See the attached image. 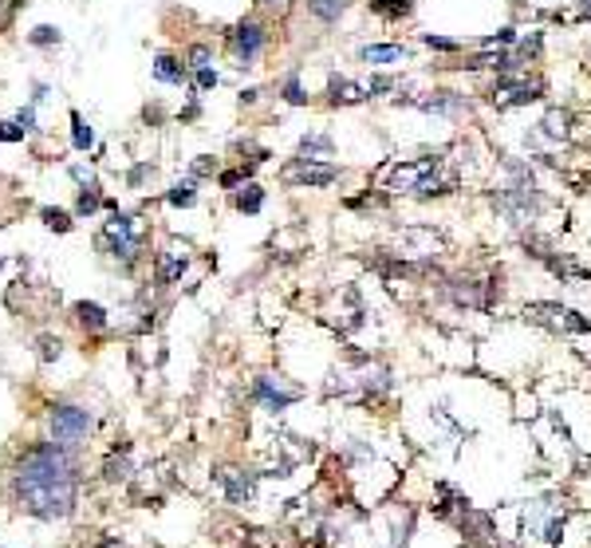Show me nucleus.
Returning <instances> with one entry per match:
<instances>
[{
  "label": "nucleus",
  "mask_w": 591,
  "mask_h": 548,
  "mask_svg": "<svg viewBox=\"0 0 591 548\" xmlns=\"http://www.w3.org/2000/svg\"><path fill=\"white\" fill-rule=\"evenodd\" d=\"M91 430V414L83 406H52V438L55 446H75Z\"/></svg>",
  "instance_id": "10"
},
{
  "label": "nucleus",
  "mask_w": 591,
  "mask_h": 548,
  "mask_svg": "<svg viewBox=\"0 0 591 548\" xmlns=\"http://www.w3.org/2000/svg\"><path fill=\"white\" fill-rule=\"evenodd\" d=\"M457 178L445 174V154H422V158H406L395 162L387 174V190L406 194V197H442L454 194Z\"/></svg>",
  "instance_id": "3"
},
{
  "label": "nucleus",
  "mask_w": 591,
  "mask_h": 548,
  "mask_svg": "<svg viewBox=\"0 0 591 548\" xmlns=\"http://www.w3.org/2000/svg\"><path fill=\"white\" fill-rule=\"evenodd\" d=\"M422 44L434 52H462L465 44L462 40H450V36H434V32H422Z\"/></svg>",
  "instance_id": "31"
},
{
  "label": "nucleus",
  "mask_w": 591,
  "mask_h": 548,
  "mask_svg": "<svg viewBox=\"0 0 591 548\" xmlns=\"http://www.w3.org/2000/svg\"><path fill=\"white\" fill-rule=\"evenodd\" d=\"M363 87H367V95L375 99V95H387V91H398V79H395V75H383V71H375V75H370V79L363 83Z\"/></svg>",
  "instance_id": "29"
},
{
  "label": "nucleus",
  "mask_w": 591,
  "mask_h": 548,
  "mask_svg": "<svg viewBox=\"0 0 591 548\" xmlns=\"http://www.w3.org/2000/svg\"><path fill=\"white\" fill-rule=\"evenodd\" d=\"M213 170H217V162H213L209 154H202V158L194 162V174H189V178H205V174H213Z\"/></svg>",
  "instance_id": "38"
},
{
  "label": "nucleus",
  "mask_w": 591,
  "mask_h": 548,
  "mask_svg": "<svg viewBox=\"0 0 591 548\" xmlns=\"http://www.w3.org/2000/svg\"><path fill=\"white\" fill-rule=\"evenodd\" d=\"M16 501L40 521H60L75 505V461L63 446H36L16 469Z\"/></svg>",
  "instance_id": "1"
},
{
  "label": "nucleus",
  "mask_w": 591,
  "mask_h": 548,
  "mask_svg": "<svg viewBox=\"0 0 591 548\" xmlns=\"http://www.w3.org/2000/svg\"><path fill=\"white\" fill-rule=\"evenodd\" d=\"M182 272H186V257H178V253H166V257L158 261V285H174Z\"/></svg>",
  "instance_id": "24"
},
{
  "label": "nucleus",
  "mask_w": 591,
  "mask_h": 548,
  "mask_svg": "<svg viewBox=\"0 0 591 548\" xmlns=\"http://www.w3.org/2000/svg\"><path fill=\"white\" fill-rule=\"evenodd\" d=\"M253 399L264 406V411L280 414L288 411V406H296L304 399V386H288L284 379H272V375H261V379L253 383Z\"/></svg>",
  "instance_id": "12"
},
{
  "label": "nucleus",
  "mask_w": 591,
  "mask_h": 548,
  "mask_svg": "<svg viewBox=\"0 0 591 548\" xmlns=\"http://www.w3.org/2000/svg\"><path fill=\"white\" fill-rule=\"evenodd\" d=\"M264 44H269V32H264V24H256V21H241L233 28V60H237V68H253L256 60H261V52H264Z\"/></svg>",
  "instance_id": "11"
},
{
  "label": "nucleus",
  "mask_w": 591,
  "mask_h": 548,
  "mask_svg": "<svg viewBox=\"0 0 591 548\" xmlns=\"http://www.w3.org/2000/svg\"><path fill=\"white\" fill-rule=\"evenodd\" d=\"M233 205H237L241 213H249V217H253V213H261V210H264V190H261L256 182H245L241 190L233 194Z\"/></svg>",
  "instance_id": "20"
},
{
  "label": "nucleus",
  "mask_w": 591,
  "mask_h": 548,
  "mask_svg": "<svg viewBox=\"0 0 591 548\" xmlns=\"http://www.w3.org/2000/svg\"><path fill=\"white\" fill-rule=\"evenodd\" d=\"M32 44H40V48H47V44H60V28H52V24H40L32 36H28Z\"/></svg>",
  "instance_id": "32"
},
{
  "label": "nucleus",
  "mask_w": 591,
  "mask_h": 548,
  "mask_svg": "<svg viewBox=\"0 0 591 548\" xmlns=\"http://www.w3.org/2000/svg\"><path fill=\"white\" fill-rule=\"evenodd\" d=\"M524 320H529V324H537V328H548V332H571V336L591 332V320H584L579 311H571V308L545 304V300L524 308Z\"/></svg>",
  "instance_id": "9"
},
{
  "label": "nucleus",
  "mask_w": 591,
  "mask_h": 548,
  "mask_svg": "<svg viewBox=\"0 0 591 548\" xmlns=\"http://www.w3.org/2000/svg\"><path fill=\"white\" fill-rule=\"evenodd\" d=\"M395 107H418L426 115H442V119H462L470 111V99L462 91H450V87H434L426 95H398Z\"/></svg>",
  "instance_id": "7"
},
{
  "label": "nucleus",
  "mask_w": 591,
  "mask_h": 548,
  "mask_svg": "<svg viewBox=\"0 0 591 548\" xmlns=\"http://www.w3.org/2000/svg\"><path fill=\"white\" fill-rule=\"evenodd\" d=\"M579 16H584V21H591V0H579Z\"/></svg>",
  "instance_id": "41"
},
{
  "label": "nucleus",
  "mask_w": 591,
  "mask_h": 548,
  "mask_svg": "<svg viewBox=\"0 0 591 548\" xmlns=\"http://www.w3.org/2000/svg\"><path fill=\"white\" fill-rule=\"evenodd\" d=\"M154 79L170 83V87H182V83L189 79V68L182 60H174V55H158V60H154Z\"/></svg>",
  "instance_id": "18"
},
{
  "label": "nucleus",
  "mask_w": 591,
  "mask_h": 548,
  "mask_svg": "<svg viewBox=\"0 0 591 548\" xmlns=\"http://www.w3.org/2000/svg\"><path fill=\"white\" fill-rule=\"evenodd\" d=\"M75 316H79V324L87 328V332H103V328H107V311L99 304H91V300H79V304H75Z\"/></svg>",
  "instance_id": "22"
},
{
  "label": "nucleus",
  "mask_w": 591,
  "mask_h": 548,
  "mask_svg": "<svg viewBox=\"0 0 591 548\" xmlns=\"http://www.w3.org/2000/svg\"><path fill=\"white\" fill-rule=\"evenodd\" d=\"M24 135H28V130H24L16 119H12V122H0V143H21Z\"/></svg>",
  "instance_id": "35"
},
{
  "label": "nucleus",
  "mask_w": 591,
  "mask_h": 548,
  "mask_svg": "<svg viewBox=\"0 0 591 548\" xmlns=\"http://www.w3.org/2000/svg\"><path fill=\"white\" fill-rule=\"evenodd\" d=\"M545 79L540 75H529V71H517V75H497L489 87V103L501 111L509 107H529V103H540L545 99Z\"/></svg>",
  "instance_id": "5"
},
{
  "label": "nucleus",
  "mask_w": 591,
  "mask_h": 548,
  "mask_svg": "<svg viewBox=\"0 0 591 548\" xmlns=\"http://www.w3.org/2000/svg\"><path fill=\"white\" fill-rule=\"evenodd\" d=\"M40 355H44V359H55V355H60V339L44 336V339H40Z\"/></svg>",
  "instance_id": "39"
},
{
  "label": "nucleus",
  "mask_w": 591,
  "mask_h": 548,
  "mask_svg": "<svg viewBox=\"0 0 591 548\" xmlns=\"http://www.w3.org/2000/svg\"><path fill=\"white\" fill-rule=\"evenodd\" d=\"M0 269H4V261H0Z\"/></svg>",
  "instance_id": "42"
},
{
  "label": "nucleus",
  "mask_w": 591,
  "mask_h": 548,
  "mask_svg": "<svg viewBox=\"0 0 591 548\" xmlns=\"http://www.w3.org/2000/svg\"><path fill=\"white\" fill-rule=\"evenodd\" d=\"M189 68H209V48L205 44H197V48H189Z\"/></svg>",
  "instance_id": "37"
},
{
  "label": "nucleus",
  "mask_w": 591,
  "mask_h": 548,
  "mask_svg": "<svg viewBox=\"0 0 591 548\" xmlns=\"http://www.w3.org/2000/svg\"><path fill=\"white\" fill-rule=\"evenodd\" d=\"M103 245H107L111 257H119L122 264H135L142 257V249H146V229H142L135 217L114 213L107 221V229H103Z\"/></svg>",
  "instance_id": "6"
},
{
  "label": "nucleus",
  "mask_w": 591,
  "mask_h": 548,
  "mask_svg": "<svg viewBox=\"0 0 591 548\" xmlns=\"http://www.w3.org/2000/svg\"><path fill=\"white\" fill-rule=\"evenodd\" d=\"M71 143L79 150H91V143H95V130L87 127V119H83V115H71Z\"/></svg>",
  "instance_id": "27"
},
{
  "label": "nucleus",
  "mask_w": 591,
  "mask_h": 548,
  "mask_svg": "<svg viewBox=\"0 0 591 548\" xmlns=\"http://www.w3.org/2000/svg\"><path fill=\"white\" fill-rule=\"evenodd\" d=\"M520 40V36H517V28H509V24H504V28H497V36H485V40H481V48H509V44H517Z\"/></svg>",
  "instance_id": "30"
},
{
  "label": "nucleus",
  "mask_w": 591,
  "mask_h": 548,
  "mask_svg": "<svg viewBox=\"0 0 591 548\" xmlns=\"http://www.w3.org/2000/svg\"><path fill=\"white\" fill-rule=\"evenodd\" d=\"M512 4H520V0H512Z\"/></svg>",
  "instance_id": "43"
},
{
  "label": "nucleus",
  "mask_w": 591,
  "mask_h": 548,
  "mask_svg": "<svg viewBox=\"0 0 591 548\" xmlns=\"http://www.w3.org/2000/svg\"><path fill=\"white\" fill-rule=\"evenodd\" d=\"M44 221L52 225L55 233H68V229H71V217L63 213V210H44Z\"/></svg>",
  "instance_id": "34"
},
{
  "label": "nucleus",
  "mask_w": 591,
  "mask_h": 548,
  "mask_svg": "<svg viewBox=\"0 0 591 548\" xmlns=\"http://www.w3.org/2000/svg\"><path fill=\"white\" fill-rule=\"evenodd\" d=\"M217 481H221L225 497L233 501V505H249V501L256 497V474H241V469H221V474H217Z\"/></svg>",
  "instance_id": "14"
},
{
  "label": "nucleus",
  "mask_w": 591,
  "mask_h": 548,
  "mask_svg": "<svg viewBox=\"0 0 591 548\" xmlns=\"http://www.w3.org/2000/svg\"><path fill=\"white\" fill-rule=\"evenodd\" d=\"M249 178H253V166L225 170V174H221V186H225V190H237V186H241V182H249Z\"/></svg>",
  "instance_id": "33"
},
{
  "label": "nucleus",
  "mask_w": 591,
  "mask_h": 548,
  "mask_svg": "<svg viewBox=\"0 0 591 548\" xmlns=\"http://www.w3.org/2000/svg\"><path fill=\"white\" fill-rule=\"evenodd\" d=\"M406 48L403 44H363L359 48V60L367 63V68H395V63H406Z\"/></svg>",
  "instance_id": "16"
},
{
  "label": "nucleus",
  "mask_w": 591,
  "mask_h": 548,
  "mask_svg": "<svg viewBox=\"0 0 591 548\" xmlns=\"http://www.w3.org/2000/svg\"><path fill=\"white\" fill-rule=\"evenodd\" d=\"M308 12L316 16L320 24H339L343 12H347V0H308Z\"/></svg>",
  "instance_id": "19"
},
{
  "label": "nucleus",
  "mask_w": 591,
  "mask_h": 548,
  "mask_svg": "<svg viewBox=\"0 0 591 548\" xmlns=\"http://www.w3.org/2000/svg\"><path fill=\"white\" fill-rule=\"evenodd\" d=\"M363 99H370L363 83L347 79V75H331L328 79V103L331 107H355V103H363Z\"/></svg>",
  "instance_id": "15"
},
{
  "label": "nucleus",
  "mask_w": 591,
  "mask_h": 548,
  "mask_svg": "<svg viewBox=\"0 0 591 548\" xmlns=\"http://www.w3.org/2000/svg\"><path fill=\"white\" fill-rule=\"evenodd\" d=\"M564 533V501L537 497L520 509V541L524 544H560Z\"/></svg>",
  "instance_id": "4"
},
{
  "label": "nucleus",
  "mask_w": 591,
  "mask_h": 548,
  "mask_svg": "<svg viewBox=\"0 0 591 548\" xmlns=\"http://www.w3.org/2000/svg\"><path fill=\"white\" fill-rule=\"evenodd\" d=\"M194 83H197V91H213L217 87V71L213 68H197L194 71Z\"/></svg>",
  "instance_id": "36"
},
{
  "label": "nucleus",
  "mask_w": 591,
  "mask_h": 548,
  "mask_svg": "<svg viewBox=\"0 0 591 548\" xmlns=\"http://www.w3.org/2000/svg\"><path fill=\"white\" fill-rule=\"evenodd\" d=\"M16 122H21V127L28 130V135H32V130H36V111H32V107H24L21 115H16Z\"/></svg>",
  "instance_id": "40"
},
{
  "label": "nucleus",
  "mask_w": 591,
  "mask_h": 548,
  "mask_svg": "<svg viewBox=\"0 0 591 548\" xmlns=\"http://www.w3.org/2000/svg\"><path fill=\"white\" fill-rule=\"evenodd\" d=\"M501 170L509 178L493 190V213L501 217L512 229H524V225L540 221V213L548 210V197L537 186V170H532L529 158H501Z\"/></svg>",
  "instance_id": "2"
},
{
  "label": "nucleus",
  "mask_w": 591,
  "mask_h": 548,
  "mask_svg": "<svg viewBox=\"0 0 591 548\" xmlns=\"http://www.w3.org/2000/svg\"><path fill=\"white\" fill-rule=\"evenodd\" d=\"M99 205H103V194H99V182H87V186H83V190H79V205H75V210H79V213H95V210H99Z\"/></svg>",
  "instance_id": "28"
},
{
  "label": "nucleus",
  "mask_w": 591,
  "mask_h": 548,
  "mask_svg": "<svg viewBox=\"0 0 591 548\" xmlns=\"http://www.w3.org/2000/svg\"><path fill=\"white\" fill-rule=\"evenodd\" d=\"M336 154V138L323 135V130H312V135L300 138V158H316V162H323V158Z\"/></svg>",
  "instance_id": "17"
},
{
  "label": "nucleus",
  "mask_w": 591,
  "mask_h": 548,
  "mask_svg": "<svg viewBox=\"0 0 591 548\" xmlns=\"http://www.w3.org/2000/svg\"><path fill=\"white\" fill-rule=\"evenodd\" d=\"M343 170L331 162H316V158H292L284 166V182L296 186V190H323V186L339 182Z\"/></svg>",
  "instance_id": "8"
},
{
  "label": "nucleus",
  "mask_w": 591,
  "mask_h": 548,
  "mask_svg": "<svg viewBox=\"0 0 591 548\" xmlns=\"http://www.w3.org/2000/svg\"><path fill=\"white\" fill-rule=\"evenodd\" d=\"M280 95H284V103H292V107H304V103H308V91H304V83H300V75H296V71L280 83Z\"/></svg>",
  "instance_id": "25"
},
{
  "label": "nucleus",
  "mask_w": 591,
  "mask_h": 548,
  "mask_svg": "<svg viewBox=\"0 0 591 548\" xmlns=\"http://www.w3.org/2000/svg\"><path fill=\"white\" fill-rule=\"evenodd\" d=\"M103 477H107V481H122V477H130V458H127V450H122V453H111V458H107V466H103Z\"/></svg>",
  "instance_id": "26"
},
{
  "label": "nucleus",
  "mask_w": 591,
  "mask_h": 548,
  "mask_svg": "<svg viewBox=\"0 0 591 548\" xmlns=\"http://www.w3.org/2000/svg\"><path fill=\"white\" fill-rule=\"evenodd\" d=\"M170 205H178V210H189V205L197 202V178H186V182H178L174 190L166 194Z\"/></svg>",
  "instance_id": "23"
},
{
  "label": "nucleus",
  "mask_w": 591,
  "mask_h": 548,
  "mask_svg": "<svg viewBox=\"0 0 591 548\" xmlns=\"http://www.w3.org/2000/svg\"><path fill=\"white\" fill-rule=\"evenodd\" d=\"M370 12L383 21H406L414 12V0H370Z\"/></svg>",
  "instance_id": "21"
},
{
  "label": "nucleus",
  "mask_w": 591,
  "mask_h": 548,
  "mask_svg": "<svg viewBox=\"0 0 591 548\" xmlns=\"http://www.w3.org/2000/svg\"><path fill=\"white\" fill-rule=\"evenodd\" d=\"M568 135H571V111L568 107H548L545 119L537 122V138L556 146V143H568Z\"/></svg>",
  "instance_id": "13"
}]
</instances>
